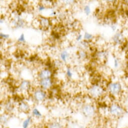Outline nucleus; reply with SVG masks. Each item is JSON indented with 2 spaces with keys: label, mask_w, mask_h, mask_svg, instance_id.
Wrapping results in <instances>:
<instances>
[{
  "label": "nucleus",
  "mask_w": 128,
  "mask_h": 128,
  "mask_svg": "<svg viewBox=\"0 0 128 128\" xmlns=\"http://www.w3.org/2000/svg\"><path fill=\"white\" fill-rule=\"evenodd\" d=\"M109 112L112 116L120 118L122 116L126 111L121 104L118 103H114L110 105L109 108Z\"/></svg>",
  "instance_id": "1"
},
{
  "label": "nucleus",
  "mask_w": 128,
  "mask_h": 128,
  "mask_svg": "<svg viewBox=\"0 0 128 128\" xmlns=\"http://www.w3.org/2000/svg\"><path fill=\"white\" fill-rule=\"evenodd\" d=\"M110 93L114 96H118L122 91V86L119 82H113L110 84L108 86Z\"/></svg>",
  "instance_id": "2"
},
{
  "label": "nucleus",
  "mask_w": 128,
  "mask_h": 128,
  "mask_svg": "<svg viewBox=\"0 0 128 128\" xmlns=\"http://www.w3.org/2000/svg\"><path fill=\"white\" fill-rule=\"evenodd\" d=\"M89 92L92 96L94 98H98L102 95L104 93V90L100 86L95 85L90 88Z\"/></svg>",
  "instance_id": "3"
},
{
  "label": "nucleus",
  "mask_w": 128,
  "mask_h": 128,
  "mask_svg": "<svg viewBox=\"0 0 128 128\" xmlns=\"http://www.w3.org/2000/svg\"><path fill=\"white\" fill-rule=\"evenodd\" d=\"M82 112L85 116L92 117L95 114V108L92 105L86 104L82 108Z\"/></svg>",
  "instance_id": "4"
},
{
  "label": "nucleus",
  "mask_w": 128,
  "mask_h": 128,
  "mask_svg": "<svg viewBox=\"0 0 128 128\" xmlns=\"http://www.w3.org/2000/svg\"><path fill=\"white\" fill-rule=\"evenodd\" d=\"M124 40V37L123 35L120 32H117L113 37V40L114 43L116 44L122 43Z\"/></svg>",
  "instance_id": "5"
},
{
  "label": "nucleus",
  "mask_w": 128,
  "mask_h": 128,
  "mask_svg": "<svg viewBox=\"0 0 128 128\" xmlns=\"http://www.w3.org/2000/svg\"><path fill=\"white\" fill-rule=\"evenodd\" d=\"M34 96L37 100L41 101L44 99L45 97V94L43 92H42L41 90H38L35 92Z\"/></svg>",
  "instance_id": "6"
},
{
  "label": "nucleus",
  "mask_w": 128,
  "mask_h": 128,
  "mask_svg": "<svg viewBox=\"0 0 128 128\" xmlns=\"http://www.w3.org/2000/svg\"><path fill=\"white\" fill-rule=\"evenodd\" d=\"M40 84L41 86L45 88H49L51 85V80L49 78H45V79H43L40 82Z\"/></svg>",
  "instance_id": "7"
},
{
  "label": "nucleus",
  "mask_w": 128,
  "mask_h": 128,
  "mask_svg": "<svg viewBox=\"0 0 128 128\" xmlns=\"http://www.w3.org/2000/svg\"><path fill=\"white\" fill-rule=\"evenodd\" d=\"M51 76V72L49 70H45L42 71L40 74V77L42 79L48 78Z\"/></svg>",
  "instance_id": "8"
},
{
  "label": "nucleus",
  "mask_w": 128,
  "mask_h": 128,
  "mask_svg": "<svg viewBox=\"0 0 128 128\" xmlns=\"http://www.w3.org/2000/svg\"><path fill=\"white\" fill-rule=\"evenodd\" d=\"M31 118L28 117L27 118H26L23 122L22 124V127L23 128H28L29 125L30 124V123L31 122Z\"/></svg>",
  "instance_id": "9"
},
{
  "label": "nucleus",
  "mask_w": 128,
  "mask_h": 128,
  "mask_svg": "<svg viewBox=\"0 0 128 128\" xmlns=\"http://www.w3.org/2000/svg\"><path fill=\"white\" fill-rule=\"evenodd\" d=\"M62 125L58 122H53L50 124L49 128H62Z\"/></svg>",
  "instance_id": "10"
},
{
  "label": "nucleus",
  "mask_w": 128,
  "mask_h": 128,
  "mask_svg": "<svg viewBox=\"0 0 128 128\" xmlns=\"http://www.w3.org/2000/svg\"><path fill=\"white\" fill-rule=\"evenodd\" d=\"M20 108L23 111H27L29 109V106L28 104L24 102H22L20 104Z\"/></svg>",
  "instance_id": "11"
},
{
  "label": "nucleus",
  "mask_w": 128,
  "mask_h": 128,
  "mask_svg": "<svg viewBox=\"0 0 128 128\" xmlns=\"http://www.w3.org/2000/svg\"><path fill=\"white\" fill-rule=\"evenodd\" d=\"M29 86V82L27 81H23L21 85V88L22 90H27Z\"/></svg>",
  "instance_id": "12"
},
{
  "label": "nucleus",
  "mask_w": 128,
  "mask_h": 128,
  "mask_svg": "<svg viewBox=\"0 0 128 128\" xmlns=\"http://www.w3.org/2000/svg\"><path fill=\"white\" fill-rule=\"evenodd\" d=\"M61 57L64 61H66L67 57H68V53L66 51H63L61 54Z\"/></svg>",
  "instance_id": "13"
},
{
  "label": "nucleus",
  "mask_w": 128,
  "mask_h": 128,
  "mask_svg": "<svg viewBox=\"0 0 128 128\" xmlns=\"http://www.w3.org/2000/svg\"><path fill=\"white\" fill-rule=\"evenodd\" d=\"M33 114L36 116H37V117H40V116H41L42 114H41V112H40V111L37 109V108H34L33 110Z\"/></svg>",
  "instance_id": "14"
},
{
  "label": "nucleus",
  "mask_w": 128,
  "mask_h": 128,
  "mask_svg": "<svg viewBox=\"0 0 128 128\" xmlns=\"http://www.w3.org/2000/svg\"><path fill=\"white\" fill-rule=\"evenodd\" d=\"M84 10L86 15H89L90 13V8L88 6H86L84 8Z\"/></svg>",
  "instance_id": "15"
},
{
  "label": "nucleus",
  "mask_w": 128,
  "mask_h": 128,
  "mask_svg": "<svg viewBox=\"0 0 128 128\" xmlns=\"http://www.w3.org/2000/svg\"><path fill=\"white\" fill-rule=\"evenodd\" d=\"M92 38V35L88 33H86L84 34V38L88 40H90Z\"/></svg>",
  "instance_id": "16"
},
{
  "label": "nucleus",
  "mask_w": 128,
  "mask_h": 128,
  "mask_svg": "<svg viewBox=\"0 0 128 128\" xmlns=\"http://www.w3.org/2000/svg\"><path fill=\"white\" fill-rule=\"evenodd\" d=\"M118 66H119L118 60L116 58H115L114 59V67L115 68H118Z\"/></svg>",
  "instance_id": "17"
},
{
  "label": "nucleus",
  "mask_w": 128,
  "mask_h": 128,
  "mask_svg": "<svg viewBox=\"0 0 128 128\" xmlns=\"http://www.w3.org/2000/svg\"><path fill=\"white\" fill-rule=\"evenodd\" d=\"M1 122L3 123H5L7 122V118L5 116H2L1 118Z\"/></svg>",
  "instance_id": "18"
},
{
  "label": "nucleus",
  "mask_w": 128,
  "mask_h": 128,
  "mask_svg": "<svg viewBox=\"0 0 128 128\" xmlns=\"http://www.w3.org/2000/svg\"><path fill=\"white\" fill-rule=\"evenodd\" d=\"M18 40L19 41H21V42H23V41H25V38H24V35L23 34H22L21 36L20 37V38H19Z\"/></svg>",
  "instance_id": "19"
},
{
  "label": "nucleus",
  "mask_w": 128,
  "mask_h": 128,
  "mask_svg": "<svg viewBox=\"0 0 128 128\" xmlns=\"http://www.w3.org/2000/svg\"><path fill=\"white\" fill-rule=\"evenodd\" d=\"M67 75L69 77H72V72H70V71L69 69H68V70H67Z\"/></svg>",
  "instance_id": "20"
},
{
  "label": "nucleus",
  "mask_w": 128,
  "mask_h": 128,
  "mask_svg": "<svg viewBox=\"0 0 128 128\" xmlns=\"http://www.w3.org/2000/svg\"><path fill=\"white\" fill-rule=\"evenodd\" d=\"M1 36L2 37H3V38H7L9 37V35H6V34H2V33H1Z\"/></svg>",
  "instance_id": "21"
},
{
  "label": "nucleus",
  "mask_w": 128,
  "mask_h": 128,
  "mask_svg": "<svg viewBox=\"0 0 128 128\" xmlns=\"http://www.w3.org/2000/svg\"><path fill=\"white\" fill-rule=\"evenodd\" d=\"M80 56H82V57H84V58L85 57V56H86V53L84 52H81L80 53Z\"/></svg>",
  "instance_id": "22"
},
{
  "label": "nucleus",
  "mask_w": 128,
  "mask_h": 128,
  "mask_svg": "<svg viewBox=\"0 0 128 128\" xmlns=\"http://www.w3.org/2000/svg\"><path fill=\"white\" fill-rule=\"evenodd\" d=\"M116 26L115 25H112V29L113 31L116 30Z\"/></svg>",
  "instance_id": "23"
},
{
  "label": "nucleus",
  "mask_w": 128,
  "mask_h": 128,
  "mask_svg": "<svg viewBox=\"0 0 128 128\" xmlns=\"http://www.w3.org/2000/svg\"><path fill=\"white\" fill-rule=\"evenodd\" d=\"M44 9V7L43 6H40L39 8V11H42Z\"/></svg>",
  "instance_id": "24"
},
{
  "label": "nucleus",
  "mask_w": 128,
  "mask_h": 128,
  "mask_svg": "<svg viewBox=\"0 0 128 128\" xmlns=\"http://www.w3.org/2000/svg\"><path fill=\"white\" fill-rule=\"evenodd\" d=\"M82 35H79V36H78V38H77V40H78V41L82 39Z\"/></svg>",
  "instance_id": "25"
},
{
  "label": "nucleus",
  "mask_w": 128,
  "mask_h": 128,
  "mask_svg": "<svg viewBox=\"0 0 128 128\" xmlns=\"http://www.w3.org/2000/svg\"><path fill=\"white\" fill-rule=\"evenodd\" d=\"M127 128H128V124H127Z\"/></svg>",
  "instance_id": "26"
},
{
  "label": "nucleus",
  "mask_w": 128,
  "mask_h": 128,
  "mask_svg": "<svg viewBox=\"0 0 128 128\" xmlns=\"http://www.w3.org/2000/svg\"><path fill=\"white\" fill-rule=\"evenodd\" d=\"M127 113H128V111H127Z\"/></svg>",
  "instance_id": "27"
}]
</instances>
